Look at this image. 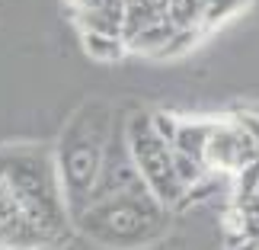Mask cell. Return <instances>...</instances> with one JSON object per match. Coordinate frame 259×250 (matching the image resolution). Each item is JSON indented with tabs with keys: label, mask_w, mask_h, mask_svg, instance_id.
I'll return each mask as SVG.
<instances>
[{
	"label": "cell",
	"mask_w": 259,
	"mask_h": 250,
	"mask_svg": "<svg viewBox=\"0 0 259 250\" xmlns=\"http://www.w3.org/2000/svg\"><path fill=\"white\" fill-rule=\"evenodd\" d=\"M128 151L138 167V173L144 176L147 189L154 193V199L173 202L183 193V183L176 176V164H173V151L163 141V135L154 128L151 119H135V125L128 128Z\"/></svg>",
	"instance_id": "1"
},
{
	"label": "cell",
	"mask_w": 259,
	"mask_h": 250,
	"mask_svg": "<svg viewBox=\"0 0 259 250\" xmlns=\"http://www.w3.org/2000/svg\"><path fill=\"white\" fill-rule=\"evenodd\" d=\"M48 237L35 231V225L26 218L23 205L16 202L13 189L0 176V250H35Z\"/></svg>",
	"instance_id": "2"
},
{
	"label": "cell",
	"mask_w": 259,
	"mask_h": 250,
	"mask_svg": "<svg viewBox=\"0 0 259 250\" xmlns=\"http://www.w3.org/2000/svg\"><path fill=\"white\" fill-rule=\"evenodd\" d=\"M74 19L80 32H103V35H122L125 29V0H71Z\"/></svg>",
	"instance_id": "3"
},
{
	"label": "cell",
	"mask_w": 259,
	"mask_h": 250,
	"mask_svg": "<svg viewBox=\"0 0 259 250\" xmlns=\"http://www.w3.org/2000/svg\"><path fill=\"white\" fill-rule=\"evenodd\" d=\"M80 35H83L87 52L93 58H99V61H118V58L128 52V45H125L122 35H103V32H87V29Z\"/></svg>",
	"instance_id": "4"
}]
</instances>
